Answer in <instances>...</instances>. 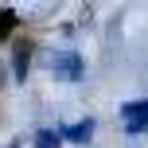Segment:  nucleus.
<instances>
[{"label": "nucleus", "mask_w": 148, "mask_h": 148, "mask_svg": "<svg viewBox=\"0 0 148 148\" xmlns=\"http://www.w3.org/2000/svg\"><path fill=\"white\" fill-rule=\"evenodd\" d=\"M94 117H82V121H74V125H62L59 133H62V140H70V144H90V136H94Z\"/></svg>", "instance_id": "4"}, {"label": "nucleus", "mask_w": 148, "mask_h": 148, "mask_svg": "<svg viewBox=\"0 0 148 148\" xmlns=\"http://www.w3.org/2000/svg\"><path fill=\"white\" fill-rule=\"evenodd\" d=\"M31 55H35V43L20 39V43H16V51H12V74H16V82L27 78V70H31Z\"/></svg>", "instance_id": "3"}, {"label": "nucleus", "mask_w": 148, "mask_h": 148, "mask_svg": "<svg viewBox=\"0 0 148 148\" xmlns=\"http://www.w3.org/2000/svg\"><path fill=\"white\" fill-rule=\"evenodd\" d=\"M47 66H51V74H55V78H62V82H78L82 74H86V62H82L78 51H51Z\"/></svg>", "instance_id": "1"}, {"label": "nucleus", "mask_w": 148, "mask_h": 148, "mask_svg": "<svg viewBox=\"0 0 148 148\" xmlns=\"http://www.w3.org/2000/svg\"><path fill=\"white\" fill-rule=\"evenodd\" d=\"M121 125H125L129 136L148 133V97H136V101H125V105H121Z\"/></svg>", "instance_id": "2"}, {"label": "nucleus", "mask_w": 148, "mask_h": 148, "mask_svg": "<svg viewBox=\"0 0 148 148\" xmlns=\"http://www.w3.org/2000/svg\"><path fill=\"white\" fill-rule=\"evenodd\" d=\"M35 148H62V133L59 129H39L35 133Z\"/></svg>", "instance_id": "5"}]
</instances>
